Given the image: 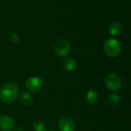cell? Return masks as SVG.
<instances>
[{
  "label": "cell",
  "mask_w": 131,
  "mask_h": 131,
  "mask_svg": "<svg viewBox=\"0 0 131 131\" xmlns=\"http://www.w3.org/2000/svg\"><path fill=\"white\" fill-rule=\"evenodd\" d=\"M104 84L108 90L118 91L122 86V80L117 74L110 73L104 78Z\"/></svg>",
  "instance_id": "3"
},
{
  "label": "cell",
  "mask_w": 131,
  "mask_h": 131,
  "mask_svg": "<svg viewBox=\"0 0 131 131\" xmlns=\"http://www.w3.org/2000/svg\"><path fill=\"white\" fill-rule=\"evenodd\" d=\"M19 89L14 83H6L0 89V99L5 104L13 103L18 97Z\"/></svg>",
  "instance_id": "1"
},
{
  "label": "cell",
  "mask_w": 131,
  "mask_h": 131,
  "mask_svg": "<svg viewBox=\"0 0 131 131\" xmlns=\"http://www.w3.org/2000/svg\"><path fill=\"white\" fill-rule=\"evenodd\" d=\"M50 131H56V130H50Z\"/></svg>",
  "instance_id": "16"
},
{
  "label": "cell",
  "mask_w": 131,
  "mask_h": 131,
  "mask_svg": "<svg viewBox=\"0 0 131 131\" xmlns=\"http://www.w3.org/2000/svg\"><path fill=\"white\" fill-rule=\"evenodd\" d=\"M58 127L60 131H74L75 124L71 117H63L58 121Z\"/></svg>",
  "instance_id": "6"
},
{
  "label": "cell",
  "mask_w": 131,
  "mask_h": 131,
  "mask_svg": "<svg viewBox=\"0 0 131 131\" xmlns=\"http://www.w3.org/2000/svg\"><path fill=\"white\" fill-rule=\"evenodd\" d=\"M119 102H120V96L117 93L110 94L107 100V103L110 107H115L119 104Z\"/></svg>",
  "instance_id": "12"
},
{
  "label": "cell",
  "mask_w": 131,
  "mask_h": 131,
  "mask_svg": "<svg viewBox=\"0 0 131 131\" xmlns=\"http://www.w3.org/2000/svg\"><path fill=\"white\" fill-rule=\"evenodd\" d=\"M10 39H11V41H12V42L17 43V42L19 41V36H18V34L13 32V33H12V34L10 35Z\"/></svg>",
  "instance_id": "14"
},
{
  "label": "cell",
  "mask_w": 131,
  "mask_h": 131,
  "mask_svg": "<svg viewBox=\"0 0 131 131\" xmlns=\"http://www.w3.org/2000/svg\"><path fill=\"white\" fill-rule=\"evenodd\" d=\"M71 50V44L70 42L64 38L58 40L54 45V53L59 56L63 57L67 55Z\"/></svg>",
  "instance_id": "4"
},
{
  "label": "cell",
  "mask_w": 131,
  "mask_h": 131,
  "mask_svg": "<svg viewBox=\"0 0 131 131\" xmlns=\"http://www.w3.org/2000/svg\"><path fill=\"white\" fill-rule=\"evenodd\" d=\"M32 128L35 131H46L47 130V127L45 124L42 121H37L34 122L32 124Z\"/></svg>",
  "instance_id": "13"
},
{
  "label": "cell",
  "mask_w": 131,
  "mask_h": 131,
  "mask_svg": "<svg viewBox=\"0 0 131 131\" xmlns=\"http://www.w3.org/2000/svg\"><path fill=\"white\" fill-rule=\"evenodd\" d=\"M99 100V94L96 91L91 90L86 94V101L91 104H95Z\"/></svg>",
  "instance_id": "10"
},
{
  "label": "cell",
  "mask_w": 131,
  "mask_h": 131,
  "mask_svg": "<svg viewBox=\"0 0 131 131\" xmlns=\"http://www.w3.org/2000/svg\"><path fill=\"white\" fill-rule=\"evenodd\" d=\"M62 67L67 71H73L77 68V63L73 58H66L62 61Z\"/></svg>",
  "instance_id": "8"
},
{
  "label": "cell",
  "mask_w": 131,
  "mask_h": 131,
  "mask_svg": "<svg viewBox=\"0 0 131 131\" xmlns=\"http://www.w3.org/2000/svg\"><path fill=\"white\" fill-rule=\"evenodd\" d=\"M104 53L111 58L117 57L121 51V45L120 41L114 38H108L104 45Z\"/></svg>",
  "instance_id": "2"
},
{
  "label": "cell",
  "mask_w": 131,
  "mask_h": 131,
  "mask_svg": "<svg viewBox=\"0 0 131 131\" xmlns=\"http://www.w3.org/2000/svg\"><path fill=\"white\" fill-rule=\"evenodd\" d=\"M15 127V122L13 119L7 115L0 116V130L10 131Z\"/></svg>",
  "instance_id": "7"
},
{
  "label": "cell",
  "mask_w": 131,
  "mask_h": 131,
  "mask_svg": "<svg viewBox=\"0 0 131 131\" xmlns=\"http://www.w3.org/2000/svg\"><path fill=\"white\" fill-rule=\"evenodd\" d=\"M20 101L25 106H29L33 103V97L27 91H22L20 97Z\"/></svg>",
  "instance_id": "11"
},
{
  "label": "cell",
  "mask_w": 131,
  "mask_h": 131,
  "mask_svg": "<svg viewBox=\"0 0 131 131\" xmlns=\"http://www.w3.org/2000/svg\"><path fill=\"white\" fill-rule=\"evenodd\" d=\"M123 28L120 22H113L109 28V33L111 36L117 37L119 36L122 32Z\"/></svg>",
  "instance_id": "9"
},
{
  "label": "cell",
  "mask_w": 131,
  "mask_h": 131,
  "mask_svg": "<svg viewBox=\"0 0 131 131\" xmlns=\"http://www.w3.org/2000/svg\"><path fill=\"white\" fill-rule=\"evenodd\" d=\"M43 86V81L38 76H31L25 81V87L30 92L36 93L39 91Z\"/></svg>",
  "instance_id": "5"
},
{
  "label": "cell",
  "mask_w": 131,
  "mask_h": 131,
  "mask_svg": "<svg viewBox=\"0 0 131 131\" xmlns=\"http://www.w3.org/2000/svg\"><path fill=\"white\" fill-rule=\"evenodd\" d=\"M12 131H24V130L20 127H15Z\"/></svg>",
  "instance_id": "15"
}]
</instances>
